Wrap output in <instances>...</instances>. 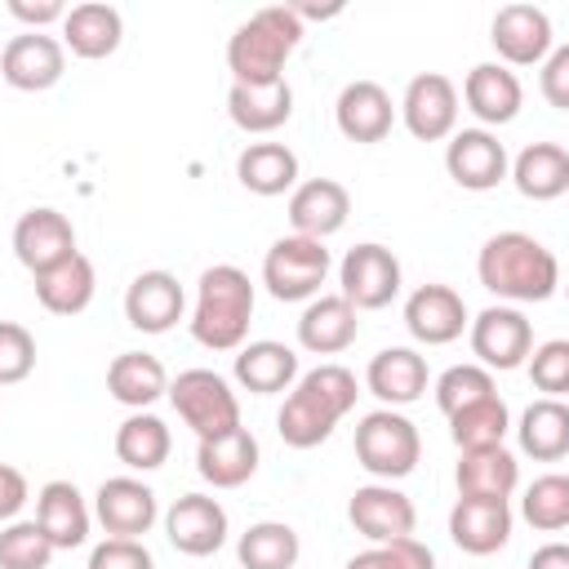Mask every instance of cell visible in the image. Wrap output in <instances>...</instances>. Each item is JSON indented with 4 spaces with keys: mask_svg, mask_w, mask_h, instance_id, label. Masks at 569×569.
<instances>
[{
    "mask_svg": "<svg viewBox=\"0 0 569 569\" xmlns=\"http://www.w3.org/2000/svg\"><path fill=\"white\" fill-rule=\"evenodd\" d=\"M120 40H124V18L116 4L84 0V4H71L62 18V49H71L84 62L111 58L120 49Z\"/></svg>",
    "mask_w": 569,
    "mask_h": 569,
    "instance_id": "25",
    "label": "cell"
},
{
    "mask_svg": "<svg viewBox=\"0 0 569 569\" xmlns=\"http://www.w3.org/2000/svg\"><path fill=\"white\" fill-rule=\"evenodd\" d=\"M511 507L507 502H480V498H458L449 511V538L467 556H493L511 542Z\"/></svg>",
    "mask_w": 569,
    "mask_h": 569,
    "instance_id": "23",
    "label": "cell"
},
{
    "mask_svg": "<svg viewBox=\"0 0 569 569\" xmlns=\"http://www.w3.org/2000/svg\"><path fill=\"white\" fill-rule=\"evenodd\" d=\"M347 520L356 525L360 538L369 542H391V538H409L418 525V511L409 502V493H400L396 485H360L347 502Z\"/></svg>",
    "mask_w": 569,
    "mask_h": 569,
    "instance_id": "16",
    "label": "cell"
},
{
    "mask_svg": "<svg viewBox=\"0 0 569 569\" xmlns=\"http://www.w3.org/2000/svg\"><path fill=\"white\" fill-rule=\"evenodd\" d=\"M489 44L498 49L502 67H538L551 49V18L538 4H502L489 22Z\"/></svg>",
    "mask_w": 569,
    "mask_h": 569,
    "instance_id": "11",
    "label": "cell"
},
{
    "mask_svg": "<svg viewBox=\"0 0 569 569\" xmlns=\"http://www.w3.org/2000/svg\"><path fill=\"white\" fill-rule=\"evenodd\" d=\"M396 111L418 142H440L458 129V84L440 71H422L405 84V98Z\"/></svg>",
    "mask_w": 569,
    "mask_h": 569,
    "instance_id": "10",
    "label": "cell"
},
{
    "mask_svg": "<svg viewBox=\"0 0 569 569\" xmlns=\"http://www.w3.org/2000/svg\"><path fill=\"white\" fill-rule=\"evenodd\" d=\"M36 369V338L18 320H0V387L31 378Z\"/></svg>",
    "mask_w": 569,
    "mask_h": 569,
    "instance_id": "44",
    "label": "cell"
},
{
    "mask_svg": "<svg viewBox=\"0 0 569 569\" xmlns=\"http://www.w3.org/2000/svg\"><path fill=\"white\" fill-rule=\"evenodd\" d=\"M236 178L253 196H284L298 187V156L284 142H249L236 156Z\"/></svg>",
    "mask_w": 569,
    "mask_h": 569,
    "instance_id": "34",
    "label": "cell"
},
{
    "mask_svg": "<svg viewBox=\"0 0 569 569\" xmlns=\"http://www.w3.org/2000/svg\"><path fill=\"white\" fill-rule=\"evenodd\" d=\"M542 98L556 111H569V44H556L542 58Z\"/></svg>",
    "mask_w": 569,
    "mask_h": 569,
    "instance_id": "47",
    "label": "cell"
},
{
    "mask_svg": "<svg viewBox=\"0 0 569 569\" xmlns=\"http://www.w3.org/2000/svg\"><path fill=\"white\" fill-rule=\"evenodd\" d=\"M507 147L489 129H453L445 147V169L462 191H493L507 178Z\"/></svg>",
    "mask_w": 569,
    "mask_h": 569,
    "instance_id": "13",
    "label": "cell"
},
{
    "mask_svg": "<svg viewBox=\"0 0 569 569\" xmlns=\"http://www.w3.org/2000/svg\"><path fill=\"white\" fill-rule=\"evenodd\" d=\"M418 458H422V436L405 413L373 409L356 422V462L373 480H382V485L405 480L418 467Z\"/></svg>",
    "mask_w": 569,
    "mask_h": 569,
    "instance_id": "5",
    "label": "cell"
},
{
    "mask_svg": "<svg viewBox=\"0 0 569 569\" xmlns=\"http://www.w3.org/2000/svg\"><path fill=\"white\" fill-rule=\"evenodd\" d=\"M53 542L36 520H9L0 529V569H49Z\"/></svg>",
    "mask_w": 569,
    "mask_h": 569,
    "instance_id": "41",
    "label": "cell"
},
{
    "mask_svg": "<svg viewBox=\"0 0 569 569\" xmlns=\"http://www.w3.org/2000/svg\"><path fill=\"white\" fill-rule=\"evenodd\" d=\"M467 333H471V351L480 360V369H498V373H511L529 360L533 351V325L520 307H485L476 320H467Z\"/></svg>",
    "mask_w": 569,
    "mask_h": 569,
    "instance_id": "8",
    "label": "cell"
},
{
    "mask_svg": "<svg viewBox=\"0 0 569 569\" xmlns=\"http://www.w3.org/2000/svg\"><path fill=\"white\" fill-rule=\"evenodd\" d=\"M476 276L502 302H547L560 284V262L529 231H498L480 244Z\"/></svg>",
    "mask_w": 569,
    "mask_h": 569,
    "instance_id": "2",
    "label": "cell"
},
{
    "mask_svg": "<svg viewBox=\"0 0 569 569\" xmlns=\"http://www.w3.org/2000/svg\"><path fill=\"white\" fill-rule=\"evenodd\" d=\"M236 382L253 396H276V391H289L298 382V351L276 342V338H258V342H244L236 351V365H231Z\"/></svg>",
    "mask_w": 569,
    "mask_h": 569,
    "instance_id": "29",
    "label": "cell"
},
{
    "mask_svg": "<svg viewBox=\"0 0 569 569\" xmlns=\"http://www.w3.org/2000/svg\"><path fill=\"white\" fill-rule=\"evenodd\" d=\"M164 396L178 409V418L196 431V440H213V436H227L240 427V400H236L231 382L213 369H182Z\"/></svg>",
    "mask_w": 569,
    "mask_h": 569,
    "instance_id": "6",
    "label": "cell"
},
{
    "mask_svg": "<svg viewBox=\"0 0 569 569\" xmlns=\"http://www.w3.org/2000/svg\"><path fill=\"white\" fill-rule=\"evenodd\" d=\"M529 569H569V547L565 542H547L529 556Z\"/></svg>",
    "mask_w": 569,
    "mask_h": 569,
    "instance_id": "50",
    "label": "cell"
},
{
    "mask_svg": "<svg viewBox=\"0 0 569 569\" xmlns=\"http://www.w3.org/2000/svg\"><path fill=\"white\" fill-rule=\"evenodd\" d=\"M187 311V293L173 271H142L124 289V320L138 333H169Z\"/></svg>",
    "mask_w": 569,
    "mask_h": 569,
    "instance_id": "19",
    "label": "cell"
},
{
    "mask_svg": "<svg viewBox=\"0 0 569 569\" xmlns=\"http://www.w3.org/2000/svg\"><path fill=\"white\" fill-rule=\"evenodd\" d=\"M227 116L244 133H276L293 116V89L289 80L271 84H231L227 89Z\"/></svg>",
    "mask_w": 569,
    "mask_h": 569,
    "instance_id": "31",
    "label": "cell"
},
{
    "mask_svg": "<svg viewBox=\"0 0 569 569\" xmlns=\"http://www.w3.org/2000/svg\"><path fill=\"white\" fill-rule=\"evenodd\" d=\"M62 71H67V49L44 31H22L0 49V76L9 89L44 93L62 80Z\"/></svg>",
    "mask_w": 569,
    "mask_h": 569,
    "instance_id": "12",
    "label": "cell"
},
{
    "mask_svg": "<svg viewBox=\"0 0 569 569\" xmlns=\"http://www.w3.org/2000/svg\"><path fill=\"white\" fill-rule=\"evenodd\" d=\"M360 311L342 293H316L298 316V347L311 356H338L356 342Z\"/></svg>",
    "mask_w": 569,
    "mask_h": 569,
    "instance_id": "22",
    "label": "cell"
},
{
    "mask_svg": "<svg viewBox=\"0 0 569 569\" xmlns=\"http://www.w3.org/2000/svg\"><path fill=\"white\" fill-rule=\"evenodd\" d=\"M333 120H338V133L347 142H382L396 124V102L391 93L378 84V80H351L342 84L338 102H333Z\"/></svg>",
    "mask_w": 569,
    "mask_h": 569,
    "instance_id": "21",
    "label": "cell"
},
{
    "mask_svg": "<svg viewBox=\"0 0 569 569\" xmlns=\"http://www.w3.org/2000/svg\"><path fill=\"white\" fill-rule=\"evenodd\" d=\"M351 213V191L338 178H307L289 191V227L293 236L307 240H329L333 231L347 227Z\"/></svg>",
    "mask_w": 569,
    "mask_h": 569,
    "instance_id": "18",
    "label": "cell"
},
{
    "mask_svg": "<svg viewBox=\"0 0 569 569\" xmlns=\"http://www.w3.org/2000/svg\"><path fill=\"white\" fill-rule=\"evenodd\" d=\"M89 569H156L142 538H102L89 551Z\"/></svg>",
    "mask_w": 569,
    "mask_h": 569,
    "instance_id": "46",
    "label": "cell"
},
{
    "mask_svg": "<svg viewBox=\"0 0 569 569\" xmlns=\"http://www.w3.org/2000/svg\"><path fill=\"white\" fill-rule=\"evenodd\" d=\"M507 431H511V409H507V400L498 391L493 396H480V400H471V405H462V409L449 413V436H453L458 453H467V449H493V445L507 440Z\"/></svg>",
    "mask_w": 569,
    "mask_h": 569,
    "instance_id": "38",
    "label": "cell"
},
{
    "mask_svg": "<svg viewBox=\"0 0 569 569\" xmlns=\"http://www.w3.org/2000/svg\"><path fill=\"white\" fill-rule=\"evenodd\" d=\"M13 253H18V262H22L31 276H40V271L67 262V258L76 253V227H71V218L58 213V209H49V204L27 209V213L13 222Z\"/></svg>",
    "mask_w": 569,
    "mask_h": 569,
    "instance_id": "14",
    "label": "cell"
},
{
    "mask_svg": "<svg viewBox=\"0 0 569 569\" xmlns=\"http://www.w3.org/2000/svg\"><path fill=\"white\" fill-rule=\"evenodd\" d=\"M525 365H529L533 387L547 391L551 400H560V396L569 391V342H565V338H551V342L533 347Z\"/></svg>",
    "mask_w": 569,
    "mask_h": 569,
    "instance_id": "45",
    "label": "cell"
},
{
    "mask_svg": "<svg viewBox=\"0 0 569 569\" xmlns=\"http://www.w3.org/2000/svg\"><path fill=\"white\" fill-rule=\"evenodd\" d=\"M27 498H31V489H27V476H22L18 467L0 462V525L18 520V511H22V502H27Z\"/></svg>",
    "mask_w": 569,
    "mask_h": 569,
    "instance_id": "49",
    "label": "cell"
},
{
    "mask_svg": "<svg viewBox=\"0 0 569 569\" xmlns=\"http://www.w3.org/2000/svg\"><path fill=\"white\" fill-rule=\"evenodd\" d=\"M173 449V436L164 427V418L147 413V409H133L120 427H116V458L129 467V471H156L164 467Z\"/></svg>",
    "mask_w": 569,
    "mask_h": 569,
    "instance_id": "37",
    "label": "cell"
},
{
    "mask_svg": "<svg viewBox=\"0 0 569 569\" xmlns=\"http://www.w3.org/2000/svg\"><path fill=\"white\" fill-rule=\"evenodd\" d=\"M405 329L422 347H445L467 329V302L449 284H418L405 298Z\"/></svg>",
    "mask_w": 569,
    "mask_h": 569,
    "instance_id": "20",
    "label": "cell"
},
{
    "mask_svg": "<svg viewBox=\"0 0 569 569\" xmlns=\"http://www.w3.org/2000/svg\"><path fill=\"white\" fill-rule=\"evenodd\" d=\"M493 391H498V387H493V373L480 369V365H453V369H445V373L436 378V405H440L445 418H449L453 409L480 400V396H493Z\"/></svg>",
    "mask_w": 569,
    "mask_h": 569,
    "instance_id": "43",
    "label": "cell"
},
{
    "mask_svg": "<svg viewBox=\"0 0 569 569\" xmlns=\"http://www.w3.org/2000/svg\"><path fill=\"white\" fill-rule=\"evenodd\" d=\"M516 440H520V453H529L533 462H560L569 453V405L551 396L533 400L520 413Z\"/></svg>",
    "mask_w": 569,
    "mask_h": 569,
    "instance_id": "35",
    "label": "cell"
},
{
    "mask_svg": "<svg viewBox=\"0 0 569 569\" xmlns=\"http://www.w3.org/2000/svg\"><path fill=\"white\" fill-rule=\"evenodd\" d=\"M302 44V22L293 18L289 4H267L249 13L231 40H227V67L231 84H271L284 80L289 53Z\"/></svg>",
    "mask_w": 569,
    "mask_h": 569,
    "instance_id": "4",
    "label": "cell"
},
{
    "mask_svg": "<svg viewBox=\"0 0 569 569\" xmlns=\"http://www.w3.org/2000/svg\"><path fill=\"white\" fill-rule=\"evenodd\" d=\"M236 556L244 569H293L298 556H302V542H298V529L284 525V520H258L240 533L236 542Z\"/></svg>",
    "mask_w": 569,
    "mask_h": 569,
    "instance_id": "39",
    "label": "cell"
},
{
    "mask_svg": "<svg viewBox=\"0 0 569 569\" xmlns=\"http://www.w3.org/2000/svg\"><path fill=\"white\" fill-rule=\"evenodd\" d=\"M356 373L347 365H316L307 373H298V382L289 387L280 413H276V431L289 449H316L333 436V427L356 409Z\"/></svg>",
    "mask_w": 569,
    "mask_h": 569,
    "instance_id": "1",
    "label": "cell"
},
{
    "mask_svg": "<svg viewBox=\"0 0 569 569\" xmlns=\"http://www.w3.org/2000/svg\"><path fill=\"white\" fill-rule=\"evenodd\" d=\"M258 436L249 427H236L227 436H213V440H200L196 445V471L213 485V489H240L253 471H258Z\"/></svg>",
    "mask_w": 569,
    "mask_h": 569,
    "instance_id": "27",
    "label": "cell"
},
{
    "mask_svg": "<svg viewBox=\"0 0 569 569\" xmlns=\"http://www.w3.org/2000/svg\"><path fill=\"white\" fill-rule=\"evenodd\" d=\"M462 102L480 124H511L520 116L525 89L511 67L502 62H476L462 80Z\"/></svg>",
    "mask_w": 569,
    "mask_h": 569,
    "instance_id": "24",
    "label": "cell"
},
{
    "mask_svg": "<svg viewBox=\"0 0 569 569\" xmlns=\"http://www.w3.org/2000/svg\"><path fill=\"white\" fill-rule=\"evenodd\" d=\"M249 320H253V280L231 262L200 271L196 307L187 320L191 338L204 351H240L249 338Z\"/></svg>",
    "mask_w": 569,
    "mask_h": 569,
    "instance_id": "3",
    "label": "cell"
},
{
    "mask_svg": "<svg viewBox=\"0 0 569 569\" xmlns=\"http://www.w3.org/2000/svg\"><path fill=\"white\" fill-rule=\"evenodd\" d=\"M520 516L538 533H560L569 525V476H560V471L538 476L520 498Z\"/></svg>",
    "mask_w": 569,
    "mask_h": 569,
    "instance_id": "40",
    "label": "cell"
},
{
    "mask_svg": "<svg viewBox=\"0 0 569 569\" xmlns=\"http://www.w3.org/2000/svg\"><path fill=\"white\" fill-rule=\"evenodd\" d=\"M107 391H111V400H120L129 409H147L169 391V373L147 351H120L107 365Z\"/></svg>",
    "mask_w": 569,
    "mask_h": 569,
    "instance_id": "36",
    "label": "cell"
},
{
    "mask_svg": "<svg viewBox=\"0 0 569 569\" xmlns=\"http://www.w3.org/2000/svg\"><path fill=\"white\" fill-rule=\"evenodd\" d=\"M31 280H36V302L49 316H80L98 293V271L80 249L67 262H58V267H49Z\"/></svg>",
    "mask_w": 569,
    "mask_h": 569,
    "instance_id": "32",
    "label": "cell"
},
{
    "mask_svg": "<svg viewBox=\"0 0 569 569\" xmlns=\"http://www.w3.org/2000/svg\"><path fill=\"white\" fill-rule=\"evenodd\" d=\"M164 538L173 551L182 556H213L227 542V511L218 498L209 493H182L169 511H164Z\"/></svg>",
    "mask_w": 569,
    "mask_h": 569,
    "instance_id": "17",
    "label": "cell"
},
{
    "mask_svg": "<svg viewBox=\"0 0 569 569\" xmlns=\"http://www.w3.org/2000/svg\"><path fill=\"white\" fill-rule=\"evenodd\" d=\"M329 249L325 240H307V236H280L267 258H262V284L276 302H311L320 293V284L329 280Z\"/></svg>",
    "mask_w": 569,
    "mask_h": 569,
    "instance_id": "7",
    "label": "cell"
},
{
    "mask_svg": "<svg viewBox=\"0 0 569 569\" xmlns=\"http://www.w3.org/2000/svg\"><path fill=\"white\" fill-rule=\"evenodd\" d=\"M89 507L84 493L71 480H49L36 493V525L44 529V538L53 542V551H71L89 538Z\"/></svg>",
    "mask_w": 569,
    "mask_h": 569,
    "instance_id": "28",
    "label": "cell"
},
{
    "mask_svg": "<svg viewBox=\"0 0 569 569\" xmlns=\"http://www.w3.org/2000/svg\"><path fill=\"white\" fill-rule=\"evenodd\" d=\"M342 569H436V556L427 542L409 538H391V542H373L369 551L351 556Z\"/></svg>",
    "mask_w": 569,
    "mask_h": 569,
    "instance_id": "42",
    "label": "cell"
},
{
    "mask_svg": "<svg viewBox=\"0 0 569 569\" xmlns=\"http://www.w3.org/2000/svg\"><path fill=\"white\" fill-rule=\"evenodd\" d=\"M338 293L356 307V311H382L396 293H400V258L378 244L365 240L356 249H347V258L338 262Z\"/></svg>",
    "mask_w": 569,
    "mask_h": 569,
    "instance_id": "9",
    "label": "cell"
},
{
    "mask_svg": "<svg viewBox=\"0 0 569 569\" xmlns=\"http://www.w3.org/2000/svg\"><path fill=\"white\" fill-rule=\"evenodd\" d=\"M4 9H9L18 22H27L31 31H44L49 22H62V18H67V4H62V0H9Z\"/></svg>",
    "mask_w": 569,
    "mask_h": 569,
    "instance_id": "48",
    "label": "cell"
},
{
    "mask_svg": "<svg viewBox=\"0 0 569 569\" xmlns=\"http://www.w3.org/2000/svg\"><path fill=\"white\" fill-rule=\"evenodd\" d=\"M511 182L525 200H556L569 191V151L560 142H529L511 164Z\"/></svg>",
    "mask_w": 569,
    "mask_h": 569,
    "instance_id": "33",
    "label": "cell"
},
{
    "mask_svg": "<svg viewBox=\"0 0 569 569\" xmlns=\"http://www.w3.org/2000/svg\"><path fill=\"white\" fill-rule=\"evenodd\" d=\"M427 360L413 351V347H382L373 360H369V369H365V387L387 405V409H396V405H413L422 391H427Z\"/></svg>",
    "mask_w": 569,
    "mask_h": 569,
    "instance_id": "30",
    "label": "cell"
},
{
    "mask_svg": "<svg viewBox=\"0 0 569 569\" xmlns=\"http://www.w3.org/2000/svg\"><path fill=\"white\" fill-rule=\"evenodd\" d=\"M93 516L107 529V538H142L160 516L156 489L138 476H111L93 493Z\"/></svg>",
    "mask_w": 569,
    "mask_h": 569,
    "instance_id": "15",
    "label": "cell"
},
{
    "mask_svg": "<svg viewBox=\"0 0 569 569\" xmlns=\"http://www.w3.org/2000/svg\"><path fill=\"white\" fill-rule=\"evenodd\" d=\"M453 485H458V498H480V502H507L520 485V462L507 445H493V449H467L458 458V471H453Z\"/></svg>",
    "mask_w": 569,
    "mask_h": 569,
    "instance_id": "26",
    "label": "cell"
}]
</instances>
